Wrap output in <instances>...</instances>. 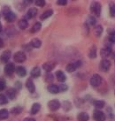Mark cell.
I'll return each instance as SVG.
<instances>
[{
	"instance_id": "6da1fadb",
	"label": "cell",
	"mask_w": 115,
	"mask_h": 121,
	"mask_svg": "<svg viewBox=\"0 0 115 121\" xmlns=\"http://www.w3.org/2000/svg\"><path fill=\"white\" fill-rule=\"evenodd\" d=\"M101 10L102 7L100 4L97 1L92 2L91 4H90V12L92 13V14H94L97 17H99L101 15Z\"/></svg>"
},
{
	"instance_id": "7a4b0ae2",
	"label": "cell",
	"mask_w": 115,
	"mask_h": 121,
	"mask_svg": "<svg viewBox=\"0 0 115 121\" xmlns=\"http://www.w3.org/2000/svg\"><path fill=\"white\" fill-rule=\"evenodd\" d=\"M102 81H103V79H102V77L99 74H94L90 78L89 83H90V85H91L92 87H99L102 84Z\"/></svg>"
},
{
	"instance_id": "3957f363",
	"label": "cell",
	"mask_w": 115,
	"mask_h": 121,
	"mask_svg": "<svg viewBox=\"0 0 115 121\" xmlns=\"http://www.w3.org/2000/svg\"><path fill=\"white\" fill-rule=\"evenodd\" d=\"M4 17L6 21L8 22H13L14 20H16V14L14 13L13 11L9 10V9H7V10H4Z\"/></svg>"
},
{
	"instance_id": "277c9868",
	"label": "cell",
	"mask_w": 115,
	"mask_h": 121,
	"mask_svg": "<svg viewBox=\"0 0 115 121\" xmlns=\"http://www.w3.org/2000/svg\"><path fill=\"white\" fill-rule=\"evenodd\" d=\"M27 59V56L23 51H17L13 55V60L16 63H23Z\"/></svg>"
},
{
	"instance_id": "5b68a950",
	"label": "cell",
	"mask_w": 115,
	"mask_h": 121,
	"mask_svg": "<svg viewBox=\"0 0 115 121\" xmlns=\"http://www.w3.org/2000/svg\"><path fill=\"white\" fill-rule=\"evenodd\" d=\"M81 65V61L78 60V61H75L74 63H69V64L66 65V70L67 73H74L75 71H76L78 67H80Z\"/></svg>"
},
{
	"instance_id": "8992f818",
	"label": "cell",
	"mask_w": 115,
	"mask_h": 121,
	"mask_svg": "<svg viewBox=\"0 0 115 121\" xmlns=\"http://www.w3.org/2000/svg\"><path fill=\"white\" fill-rule=\"evenodd\" d=\"M99 68H100V71H102V72L107 73L111 68V62L108 59H102V61L100 62V65H99Z\"/></svg>"
},
{
	"instance_id": "52a82bcc",
	"label": "cell",
	"mask_w": 115,
	"mask_h": 121,
	"mask_svg": "<svg viewBox=\"0 0 115 121\" xmlns=\"http://www.w3.org/2000/svg\"><path fill=\"white\" fill-rule=\"evenodd\" d=\"M60 106H61L60 102L58 101V100H56V99L51 100V101L48 103V107H49V109H50L51 111H58V110L60 108Z\"/></svg>"
},
{
	"instance_id": "ba28073f",
	"label": "cell",
	"mask_w": 115,
	"mask_h": 121,
	"mask_svg": "<svg viewBox=\"0 0 115 121\" xmlns=\"http://www.w3.org/2000/svg\"><path fill=\"white\" fill-rule=\"evenodd\" d=\"M93 118H94L96 121H105L106 117H105V114L103 111H99V110H97V111H95V112L93 113Z\"/></svg>"
},
{
	"instance_id": "9c48e42d",
	"label": "cell",
	"mask_w": 115,
	"mask_h": 121,
	"mask_svg": "<svg viewBox=\"0 0 115 121\" xmlns=\"http://www.w3.org/2000/svg\"><path fill=\"white\" fill-rule=\"evenodd\" d=\"M112 48L111 47H104L100 50V56L103 57V59H107V57L112 55Z\"/></svg>"
},
{
	"instance_id": "30bf717a",
	"label": "cell",
	"mask_w": 115,
	"mask_h": 121,
	"mask_svg": "<svg viewBox=\"0 0 115 121\" xmlns=\"http://www.w3.org/2000/svg\"><path fill=\"white\" fill-rule=\"evenodd\" d=\"M14 72H15V66H14V65L13 63H8V64L5 65V66H4V73L6 75L10 76V75L13 73Z\"/></svg>"
},
{
	"instance_id": "8fae6325",
	"label": "cell",
	"mask_w": 115,
	"mask_h": 121,
	"mask_svg": "<svg viewBox=\"0 0 115 121\" xmlns=\"http://www.w3.org/2000/svg\"><path fill=\"white\" fill-rule=\"evenodd\" d=\"M11 55H12V53H11L10 51H3V53L1 54V56H0V62H2V63H7L8 61L10 60Z\"/></svg>"
},
{
	"instance_id": "7c38bea8",
	"label": "cell",
	"mask_w": 115,
	"mask_h": 121,
	"mask_svg": "<svg viewBox=\"0 0 115 121\" xmlns=\"http://www.w3.org/2000/svg\"><path fill=\"white\" fill-rule=\"evenodd\" d=\"M37 9L35 8V7H31L28 9V11L27 12V14H26V20L27 19H32V18H34L36 16V14H37Z\"/></svg>"
},
{
	"instance_id": "4fadbf2b",
	"label": "cell",
	"mask_w": 115,
	"mask_h": 121,
	"mask_svg": "<svg viewBox=\"0 0 115 121\" xmlns=\"http://www.w3.org/2000/svg\"><path fill=\"white\" fill-rule=\"evenodd\" d=\"M6 96L11 100H13L16 98V88L13 87H9L6 89Z\"/></svg>"
},
{
	"instance_id": "5bb4252c",
	"label": "cell",
	"mask_w": 115,
	"mask_h": 121,
	"mask_svg": "<svg viewBox=\"0 0 115 121\" xmlns=\"http://www.w3.org/2000/svg\"><path fill=\"white\" fill-rule=\"evenodd\" d=\"M56 66V64L55 63H52V62H47L45 64L43 65V69L44 71H46L47 73H51V71L53 70Z\"/></svg>"
},
{
	"instance_id": "9a60e30c",
	"label": "cell",
	"mask_w": 115,
	"mask_h": 121,
	"mask_svg": "<svg viewBox=\"0 0 115 121\" xmlns=\"http://www.w3.org/2000/svg\"><path fill=\"white\" fill-rule=\"evenodd\" d=\"M26 87L27 88V90L29 91L30 93H34L35 91V86L34 81H32L31 79H28L26 82Z\"/></svg>"
},
{
	"instance_id": "2e32d148",
	"label": "cell",
	"mask_w": 115,
	"mask_h": 121,
	"mask_svg": "<svg viewBox=\"0 0 115 121\" xmlns=\"http://www.w3.org/2000/svg\"><path fill=\"white\" fill-rule=\"evenodd\" d=\"M15 72H16L18 76H20V77H25L26 74H27V70L24 66H18V67H16L15 68Z\"/></svg>"
},
{
	"instance_id": "e0dca14e",
	"label": "cell",
	"mask_w": 115,
	"mask_h": 121,
	"mask_svg": "<svg viewBox=\"0 0 115 121\" xmlns=\"http://www.w3.org/2000/svg\"><path fill=\"white\" fill-rule=\"evenodd\" d=\"M30 75L32 78H38L41 75V69L38 66H35L30 72Z\"/></svg>"
},
{
	"instance_id": "ac0fdd59",
	"label": "cell",
	"mask_w": 115,
	"mask_h": 121,
	"mask_svg": "<svg viewBox=\"0 0 115 121\" xmlns=\"http://www.w3.org/2000/svg\"><path fill=\"white\" fill-rule=\"evenodd\" d=\"M47 89H48V92L51 93V94H58V93H59V88H58V86H57V85H54V84L49 85Z\"/></svg>"
},
{
	"instance_id": "d6986e66",
	"label": "cell",
	"mask_w": 115,
	"mask_h": 121,
	"mask_svg": "<svg viewBox=\"0 0 115 121\" xmlns=\"http://www.w3.org/2000/svg\"><path fill=\"white\" fill-rule=\"evenodd\" d=\"M56 77H57L58 81H60V82H65L66 80V76L62 71H57L56 72Z\"/></svg>"
},
{
	"instance_id": "ffe728a7",
	"label": "cell",
	"mask_w": 115,
	"mask_h": 121,
	"mask_svg": "<svg viewBox=\"0 0 115 121\" xmlns=\"http://www.w3.org/2000/svg\"><path fill=\"white\" fill-rule=\"evenodd\" d=\"M18 27H20V29H26L28 27V22H27V20L26 19H21V20H19V22H18Z\"/></svg>"
},
{
	"instance_id": "44dd1931",
	"label": "cell",
	"mask_w": 115,
	"mask_h": 121,
	"mask_svg": "<svg viewBox=\"0 0 115 121\" xmlns=\"http://www.w3.org/2000/svg\"><path fill=\"white\" fill-rule=\"evenodd\" d=\"M40 109H41V104H39V103H35V104H33V105H32L30 113L32 115L36 114L38 111H40Z\"/></svg>"
},
{
	"instance_id": "7402d4cb",
	"label": "cell",
	"mask_w": 115,
	"mask_h": 121,
	"mask_svg": "<svg viewBox=\"0 0 115 121\" xmlns=\"http://www.w3.org/2000/svg\"><path fill=\"white\" fill-rule=\"evenodd\" d=\"M52 14H53V10H52V9H49V10L45 11L44 13L41 15L40 20H46V19H48V18L51 17Z\"/></svg>"
},
{
	"instance_id": "603a6c76",
	"label": "cell",
	"mask_w": 115,
	"mask_h": 121,
	"mask_svg": "<svg viewBox=\"0 0 115 121\" xmlns=\"http://www.w3.org/2000/svg\"><path fill=\"white\" fill-rule=\"evenodd\" d=\"M103 27L101 25H97V26H95L94 27V35H95L97 37H100L103 34Z\"/></svg>"
},
{
	"instance_id": "cb8c5ba5",
	"label": "cell",
	"mask_w": 115,
	"mask_h": 121,
	"mask_svg": "<svg viewBox=\"0 0 115 121\" xmlns=\"http://www.w3.org/2000/svg\"><path fill=\"white\" fill-rule=\"evenodd\" d=\"M78 121H88L89 119V116L87 112H81L80 114L77 116Z\"/></svg>"
},
{
	"instance_id": "d4e9b609",
	"label": "cell",
	"mask_w": 115,
	"mask_h": 121,
	"mask_svg": "<svg viewBox=\"0 0 115 121\" xmlns=\"http://www.w3.org/2000/svg\"><path fill=\"white\" fill-rule=\"evenodd\" d=\"M30 44L33 48H36V49H38V48L41 47L42 42H41V40L39 39V38H34V39L31 40Z\"/></svg>"
},
{
	"instance_id": "484cf974",
	"label": "cell",
	"mask_w": 115,
	"mask_h": 121,
	"mask_svg": "<svg viewBox=\"0 0 115 121\" xmlns=\"http://www.w3.org/2000/svg\"><path fill=\"white\" fill-rule=\"evenodd\" d=\"M94 107L96 108V109H97V110H101V109H103V108L105 107V102L103 101V100H97V101L94 102Z\"/></svg>"
},
{
	"instance_id": "4316f807",
	"label": "cell",
	"mask_w": 115,
	"mask_h": 121,
	"mask_svg": "<svg viewBox=\"0 0 115 121\" xmlns=\"http://www.w3.org/2000/svg\"><path fill=\"white\" fill-rule=\"evenodd\" d=\"M9 117V111L6 109H1L0 110V120L6 119Z\"/></svg>"
},
{
	"instance_id": "83f0119b",
	"label": "cell",
	"mask_w": 115,
	"mask_h": 121,
	"mask_svg": "<svg viewBox=\"0 0 115 121\" xmlns=\"http://www.w3.org/2000/svg\"><path fill=\"white\" fill-rule=\"evenodd\" d=\"M41 27H42L41 22H35V23L33 25V27H31L30 32L31 33H36V32H38V31L40 30Z\"/></svg>"
},
{
	"instance_id": "f1b7e54d",
	"label": "cell",
	"mask_w": 115,
	"mask_h": 121,
	"mask_svg": "<svg viewBox=\"0 0 115 121\" xmlns=\"http://www.w3.org/2000/svg\"><path fill=\"white\" fill-rule=\"evenodd\" d=\"M97 47L96 46H92L90 50L88 51V57L89 58H96L97 57Z\"/></svg>"
},
{
	"instance_id": "f546056e",
	"label": "cell",
	"mask_w": 115,
	"mask_h": 121,
	"mask_svg": "<svg viewBox=\"0 0 115 121\" xmlns=\"http://www.w3.org/2000/svg\"><path fill=\"white\" fill-rule=\"evenodd\" d=\"M44 79H45V81L47 83H51L53 81V80H54V76H53V74L51 73H47L46 75L44 76Z\"/></svg>"
},
{
	"instance_id": "4dcf8cb0",
	"label": "cell",
	"mask_w": 115,
	"mask_h": 121,
	"mask_svg": "<svg viewBox=\"0 0 115 121\" xmlns=\"http://www.w3.org/2000/svg\"><path fill=\"white\" fill-rule=\"evenodd\" d=\"M11 113L13 115H19L20 113H21V111H22V108L20 107V106H17V107H14L13 108L12 110H11Z\"/></svg>"
},
{
	"instance_id": "1f68e13d",
	"label": "cell",
	"mask_w": 115,
	"mask_h": 121,
	"mask_svg": "<svg viewBox=\"0 0 115 121\" xmlns=\"http://www.w3.org/2000/svg\"><path fill=\"white\" fill-rule=\"evenodd\" d=\"M109 11H110V15L112 17H115V4L110 3L109 4Z\"/></svg>"
},
{
	"instance_id": "d6a6232c",
	"label": "cell",
	"mask_w": 115,
	"mask_h": 121,
	"mask_svg": "<svg viewBox=\"0 0 115 121\" xmlns=\"http://www.w3.org/2000/svg\"><path fill=\"white\" fill-rule=\"evenodd\" d=\"M96 22H97V20H96L95 17H93V16H88V20H87V24L89 25V26H95Z\"/></svg>"
},
{
	"instance_id": "836d02e7",
	"label": "cell",
	"mask_w": 115,
	"mask_h": 121,
	"mask_svg": "<svg viewBox=\"0 0 115 121\" xmlns=\"http://www.w3.org/2000/svg\"><path fill=\"white\" fill-rule=\"evenodd\" d=\"M8 103V98L3 94H0V105H4Z\"/></svg>"
},
{
	"instance_id": "e575fe53",
	"label": "cell",
	"mask_w": 115,
	"mask_h": 121,
	"mask_svg": "<svg viewBox=\"0 0 115 121\" xmlns=\"http://www.w3.org/2000/svg\"><path fill=\"white\" fill-rule=\"evenodd\" d=\"M58 88H59V92H66L68 89V87L67 85L62 83V84H60L58 86Z\"/></svg>"
},
{
	"instance_id": "d590c367",
	"label": "cell",
	"mask_w": 115,
	"mask_h": 121,
	"mask_svg": "<svg viewBox=\"0 0 115 121\" xmlns=\"http://www.w3.org/2000/svg\"><path fill=\"white\" fill-rule=\"evenodd\" d=\"M35 5H37V6L43 7L45 5L46 2H45L44 0H36V1H35Z\"/></svg>"
},
{
	"instance_id": "8d00e7d4",
	"label": "cell",
	"mask_w": 115,
	"mask_h": 121,
	"mask_svg": "<svg viewBox=\"0 0 115 121\" xmlns=\"http://www.w3.org/2000/svg\"><path fill=\"white\" fill-rule=\"evenodd\" d=\"M6 87V84H5V81L4 80H0V92L5 89Z\"/></svg>"
},
{
	"instance_id": "74e56055",
	"label": "cell",
	"mask_w": 115,
	"mask_h": 121,
	"mask_svg": "<svg viewBox=\"0 0 115 121\" xmlns=\"http://www.w3.org/2000/svg\"><path fill=\"white\" fill-rule=\"evenodd\" d=\"M109 41L112 43H115V33H111L110 35H109Z\"/></svg>"
},
{
	"instance_id": "f35d334b",
	"label": "cell",
	"mask_w": 115,
	"mask_h": 121,
	"mask_svg": "<svg viewBox=\"0 0 115 121\" xmlns=\"http://www.w3.org/2000/svg\"><path fill=\"white\" fill-rule=\"evenodd\" d=\"M66 4H67L66 0H58L57 1V4L58 5H66Z\"/></svg>"
},
{
	"instance_id": "ab89813d",
	"label": "cell",
	"mask_w": 115,
	"mask_h": 121,
	"mask_svg": "<svg viewBox=\"0 0 115 121\" xmlns=\"http://www.w3.org/2000/svg\"><path fill=\"white\" fill-rule=\"evenodd\" d=\"M23 121H36L34 118H25Z\"/></svg>"
},
{
	"instance_id": "60d3db41",
	"label": "cell",
	"mask_w": 115,
	"mask_h": 121,
	"mask_svg": "<svg viewBox=\"0 0 115 121\" xmlns=\"http://www.w3.org/2000/svg\"><path fill=\"white\" fill-rule=\"evenodd\" d=\"M3 46H4V41L0 38V49L3 47Z\"/></svg>"
},
{
	"instance_id": "b9f144b4",
	"label": "cell",
	"mask_w": 115,
	"mask_h": 121,
	"mask_svg": "<svg viewBox=\"0 0 115 121\" xmlns=\"http://www.w3.org/2000/svg\"><path fill=\"white\" fill-rule=\"evenodd\" d=\"M1 31H2V24L0 23V33H1Z\"/></svg>"
},
{
	"instance_id": "7bdbcfd3",
	"label": "cell",
	"mask_w": 115,
	"mask_h": 121,
	"mask_svg": "<svg viewBox=\"0 0 115 121\" xmlns=\"http://www.w3.org/2000/svg\"><path fill=\"white\" fill-rule=\"evenodd\" d=\"M11 121H18V120H15V119H13V120H11Z\"/></svg>"
}]
</instances>
